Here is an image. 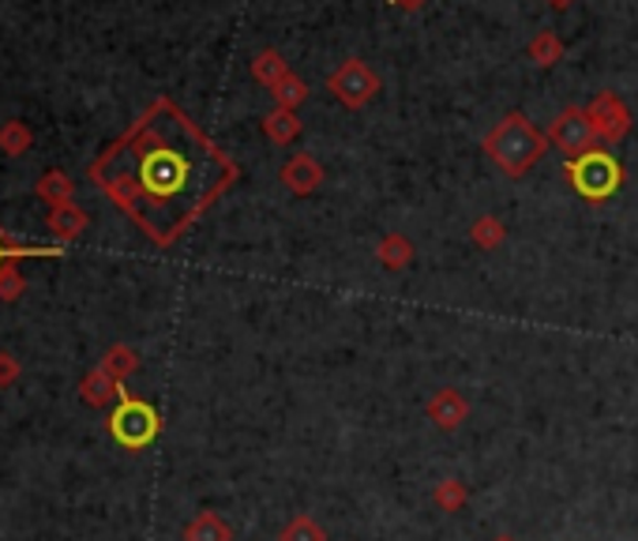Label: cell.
Masks as SVG:
<instances>
[{
	"label": "cell",
	"mask_w": 638,
	"mask_h": 541,
	"mask_svg": "<svg viewBox=\"0 0 638 541\" xmlns=\"http://www.w3.org/2000/svg\"><path fill=\"white\" fill-rule=\"evenodd\" d=\"M23 290H27V279L19 274V263H12V268L0 274V301H4V305H12V301L23 298Z\"/></svg>",
	"instance_id": "obj_25"
},
{
	"label": "cell",
	"mask_w": 638,
	"mask_h": 541,
	"mask_svg": "<svg viewBox=\"0 0 638 541\" xmlns=\"http://www.w3.org/2000/svg\"><path fill=\"white\" fill-rule=\"evenodd\" d=\"M571 4H575V0H548V8H552V12H567Z\"/></svg>",
	"instance_id": "obj_28"
},
{
	"label": "cell",
	"mask_w": 638,
	"mask_h": 541,
	"mask_svg": "<svg viewBox=\"0 0 638 541\" xmlns=\"http://www.w3.org/2000/svg\"><path fill=\"white\" fill-rule=\"evenodd\" d=\"M128 387L121 384L117 376H109L106 368H91L87 376H83V384H80V398L87 406H98V410H106V406H117V398L125 395Z\"/></svg>",
	"instance_id": "obj_10"
},
{
	"label": "cell",
	"mask_w": 638,
	"mask_h": 541,
	"mask_svg": "<svg viewBox=\"0 0 638 541\" xmlns=\"http://www.w3.org/2000/svg\"><path fill=\"white\" fill-rule=\"evenodd\" d=\"M19 373H23V365H19L8 350H0V387H12L19 379Z\"/></svg>",
	"instance_id": "obj_26"
},
{
	"label": "cell",
	"mask_w": 638,
	"mask_h": 541,
	"mask_svg": "<svg viewBox=\"0 0 638 541\" xmlns=\"http://www.w3.org/2000/svg\"><path fill=\"white\" fill-rule=\"evenodd\" d=\"M87 211H80L75 204H64V207H53L50 211V233L56 241H72V237H80L87 230Z\"/></svg>",
	"instance_id": "obj_18"
},
{
	"label": "cell",
	"mask_w": 638,
	"mask_h": 541,
	"mask_svg": "<svg viewBox=\"0 0 638 541\" xmlns=\"http://www.w3.org/2000/svg\"><path fill=\"white\" fill-rule=\"evenodd\" d=\"M263 136L271 139L274 147H290L293 139L301 136V117H297V110H279V106H274V110L263 117Z\"/></svg>",
	"instance_id": "obj_13"
},
{
	"label": "cell",
	"mask_w": 638,
	"mask_h": 541,
	"mask_svg": "<svg viewBox=\"0 0 638 541\" xmlns=\"http://www.w3.org/2000/svg\"><path fill=\"white\" fill-rule=\"evenodd\" d=\"M185 541H233V527L226 523L218 511L203 508V511H196V516L188 519Z\"/></svg>",
	"instance_id": "obj_12"
},
{
	"label": "cell",
	"mask_w": 638,
	"mask_h": 541,
	"mask_svg": "<svg viewBox=\"0 0 638 541\" xmlns=\"http://www.w3.org/2000/svg\"><path fill=\"white\" fill-rule=\"evenodd\" d=\"M271 98L279 110H301L304 102H308V83H304L301 75H285L279 87L271 91Z\"/></svg>",
	"instance_id": "obj_24"
},
{
	"label": "cell",
	"mask_w": 638,
	"mask_h": 541,
	"mask_svg": "<svg viewBox=\"0 0 638 541\" xmlns=\"http://www.w3.org/2000/svg\"><path fill=\"white\" fill-rule=\"evenodd\" d=\"M548 144H556L567 158H575V155H586V150H594L597 144H602V139H597L594 125H589L586 106H567V110L556 113V121H552Z\"/></svg>",
	"instance_id": "obj_6"
},
{
	"label": "cell",
	"mask_w": 638,
	"mask_h": 541,
	"mask_svg": "<svg viewBox=\"0 0 638 541\" xmlns=\"http://www.w3.org/2000/svg\"><path fill=\"white\" fill-rule=\"evenodd\" d=\"M492 541H514L511 534H500V538H492Z\"/></svg>",
	"instance_id": "obj_29"
},
{
	"label": "cell",
	"mask_w": 638,
	"mask_h": 541,
	"mask_svg": "<svg viewBox=\"0 0 638 541\" xmlns=\"http://www.w3.org/2000/svg\"><path fill=\"white\" fill-rule=\"evenodd\" d=\"M470 241L478 245L481 252H496L503 241H508V226H503V218L496 215H481V218H473V226H470Z\"/></svg>",
	"instance_id": "obj_19"
},
{
	"label": "cell",
	"mask_w": 638,
	"mask_h": 541,
	"mask_svg": "<svg viewBox=\"0 0 638 541\" xmlns=\"http://www.w3.org/2000/svg\"><path fill=\"white\" fill-rule=\"evenodd\" d=\"M564 174L571 180V188L583 199H589V204H605V199H613L624 185V166L616 163V155L605 147H594L586 150V155L567 158Z\"/></svg>",
	"instance_id": "obj_3"
},
{
	"label": "cell",
	"mask_w": 638,
	"mask_h": 541,
	"mask_svg": "<svg viewBox=\"0 0 638 541\" xmlns=\"http://www.w3.org/2000/svg\"><path fill=\"white\" fill-rule=\"evenodd\" d=\"M252 75H255V83H263L266 91H274L285 75H293V72H290V61H285L279 50H260L252 61Z\"/></svg>",
	"instance_id": "obj_17"
},
{
	"label": "cell",
	"mask_w": 638,
	"mask_h": 541,
	"mask_svg": "<svg viewBox=\"0 0 638 541\" xmlns=\"http://www.w3.org/2000/svg\"><path fill=\"white\" fill-rule=\"evenodd\" d=\"M564 53H567V45L556 31H537L526 45V56L537 64V69H556V64L564 61Z\"/></svg>",
	"instance_id": "obj_15"
},
{
	"label": "cell",
	"mask_w": 638,
	"mask_h": 541,
	"mask_svg": "<svg viewBox=\"0 0 638 541\" xmlns=\"http://www.w3.org/2000/svg\"><path fill=\"white\" fill-rule=\"evenodd\" d=\"M45 256H64V245H23L15 241V237H8L4 230H0V274H4L12 263L19 260H45Z\"/></svg>",
	"instance_id": "obj_11"
},
{
	"label": "cell",
	"mask_w": 638,
	"mask_h": 541,
	"mask_svg": "<svg viewBox=\"0 0 638 541\" xmlns=\"http://www.w3.org/2000/svg\"><path fill=\"white\" fill-rule=\"evenodd\" d=\"M31 144H34V132L23 125V121H4L0 125V150L4 155H27L31 150Z\"/></svg>",
	"instance_id": "obj_22"
},
{
	"label": "cell",
	"mask_w": 638,
	"mask_h": 541,
	"mask_svg": "<svg viewBox=\"0 0 638 541\" xmlns=\"http://www.w3.org/2000/svg\"><path fill=\"white\" fill-rule=\"evenodd\" d=\"M327 91L331 98L342 102L346 110H365L368 102L384 91V83H379L373 64H365L360 56H349V61H342L338 69L327 75Z\"/></svg>",
	"instance_id": "obj_5"
},
{
	"label": "cell",
	"mask_w": 638,
	"mask_h": 541,
	"mask_svg": "<svg viewBox=\"0 0 638 541\" xmlns=\"http://www.w3.org/2000/svg\"><path fill=\"white\" fill-rule=\"evenodd\" d=\"M425 414L436 429L454 433L470 422V398H466L462 392H454V387H440V392H432V398L425 403Z\"/></svg>",
	"instance_id": "obj_8"
},
{
	"label": "cell",
	"mask_w": 638,
	"mask_h": 541,
	"mask_svg": "<svg viewBox=\"0 0 638 541\" xmlns=\"http://www.w3.org/2000/svg\"><path fill=\"white\" fill-rule=\"evenodd\" d=\"M72 193H75V185L69 180V174H61V169H50V174H42L38 177V185H34V196L42 199L45 207H64V204H72Z\"/></svg>",
	"instance_id": "obj_16"
},
{
	"label": "cell",
	"mask_w": 638,
	"mask_h": 541,
	"mask_svg": "<svg viewBox=\"0 0 638 541\" xmlns=\"http://www.w3.org/2000/svg\"><path fill=\"white\" fill-rule=\"evenodd\" d=\"M98 365L106 368L109 376H117L121 384H125V379L139 368V354H136V350H132V346L117 343V346H109V350H106V357H102Z\"/></svg>",
	"instance_id": "obj_21"
},
{
	"label": "cell",
	"mask_w": 638,
	"mask_h": 541,
	"mask_svg": "<svg viewBox=\"0 0 638 541\" xmlns=\"http://www.w3.org/2000/svg\"><path fill=\"white\" fill-rule=\"evenodd\" d=\"M432 504L443 511V516H459V511L470 504V486L462 478H443L440 486L432 489Z\"/></svg>",
	"instance_id": "obj_20"
},
{
	"label": "cell",
	"mask_w": 638,
	"mask_h": 541,
	"mask_svg": "<svg viewBox=\"0 0 638 541\" xmlns=\"http://www.w3.org/2000/svg\"><path fill=\"white\" fill-rule=\"evenodd\" d=\"M390 8H402V12H421L428 0H387Z\"/></svg>",
	"instance_id": "obj_27"
},
{
	"label": "cell",
	"mask_w": 638,
	"mask_h": 541,
	"mask_svg": "<svg viewBox=\"0 0 638 541\" xmlns=\"http://www.w3.org/2000/svg\"><path fill=\"white\" fill-rule=\"evenodd\" d=\"M106 429L113 440L121 444V448L128 451H143L147 444L158 440L161 433V422H158V410L150 403H143V398H136L132 392H125L117 398V406L109 410V422Z\"/></svg>",
	"instance_id": "obj_4"
},
{
	"label": "cell",
	"mask_w": 638,
	"mask_h": 541,
	"mask_svg": "<svg viewBox=\"0 0 638 541\" xmlns=\"http://www.w3.org/2000/svg\"><path fill=\"white\" fill-rule=\"evenodd\" d=\"M279 180L285 188H290L293 196H312V193H320V185L327 180V174H323V166H320V158H312V155H304V150H297V155H290V163L282 166V174Z\"/></svg>",
	"instance_id": "obj_9"
},
{
	"label": "cell",
	"mask_w": 638,
	"mask_h": 541,
	"mask_svg": "<svg viewBox=\"0 0 638 541\" xmlns=\"http://www.w3.org/2000/svg\"><path fill=\"white\" fill-rule=\"evenodd\" d=\"M87 174L147 241L169 249L230 193L237 163L174 98H158L94 158Z\"/></svg>",
	"instance_id": "obj_1"
},
{
	"label": "cell",
	"mask_w": 638,
	"mask_h": 541,
	"mask_svg": "<svg viewBox=\"0 0 638 541\" xmlns=\"http://www.w3.org/2000/svg\"><path fill=\"white\" fill-rule=\"evenodd\" d=\"M586 117H589V125H594L602 144H620V139H627V132H631V125H635L631 110H627L620 94H613V91L597 94V98L586 106Z\"/></svg>",
	"instance_id": "obj_7"
},
{
	"label": "cell",
	"mask_w": 638,
	"mask_h": 541,
	"mask_svg": "<svg viewBox=\"0 0 638 541\" xmlns=\"http://www.w3.org/2000/svg\"><path fill=\"white\" fill-rule=\"evenodd\" d=\"M376 260L384 271H406L414 263V241L406 233H387L384 241L376 245Z\"/></svg>",
	"instance_id": "obj_14"
},
{
	"label": "cell",
	"mask_w": 638,
	"mask_h": 541,
	"mask_svg": "<svg viewBox=\"0 0 638 541\" xmlns=\"http://www.w3.org/2000/svg\"><path fill=\"white\" fill-rule=\"evenodd\" d=\"M279 541H331V538L316 516H293L290 523L282 527Z\"/></svg>",
	"instance_id": "obj_23"
},
{
	"label": "cell",
	"mask_w": 638,
	"mask_h": 541,
	"mask_svg": "<svg viewBox=\"0 0 638 541\" xmlns=\"http://www.w3.org/2000/svg\"><path fill=\"white\" fill-rule=\"evenodd\" d=\"M481 150L496 163L508 177H526L533 166L545 158L548 132H537V125L522 110L508 113L489 136L481 139Z\"/></svg>",
	"instance_id": "obj_2"
}]
</instances>
